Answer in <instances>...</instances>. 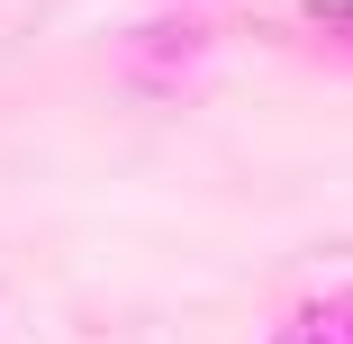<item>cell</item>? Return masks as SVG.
<instances>
[{
	"mask_svg": "<svg viewBox=\"0 0 353 344\" xmlns=\"http://www.w3.org/2000/svg\"><path fill=\"white\" fill-rule=\"evenodd\" d=\"M190 45H199V28H163V37H136L127 63H172V54H190Z\"/></svg>",
	"mask_w": 353,
	"mask_h": 344,
	"instance_id": "obj_2",
	"label": "cell"
},
{
	"mask_svg": "<svg viewBox=\"0 0 353 344\" xmlns=\"http://www.w3.org/2000/svg\"><path fill=\"white\" fill-rule=\"evenodd\" d=\"M335 28H344V37H353V19H335Z\"/></svg>",
	"mask_w": 353,
	"mask_h": 344,
	"instance_id": "obj_3",
	"label": "cell"
},
{
	"mask_svg": "<svg viewBox=\"0 0 353 344\" xmlns=\"http://www.w3.org/2000/svg\"><path fill=\"white\" fill-rule=\"evenodd\" d=\"M263 344H353V290H344V299H308V308H290Z\"/></svg>",
	"mask_w": 353,
	"mask_h": 344,
	"instance_id": "obj_1",
	"label": "cell"
}]
</instances>
